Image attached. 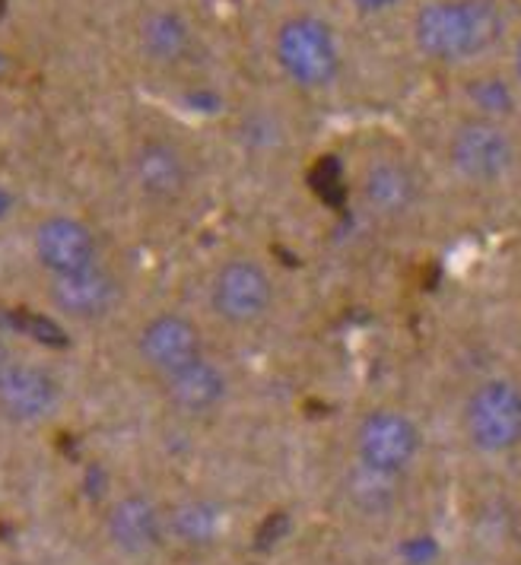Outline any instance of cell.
<instances>
[{"instance_id": "obj_1", "label": "cell", "mask_w": 521, "mask_h": 565, "mask_svg": "<svg viewBox=\"0 0 521 565\" xmlns=\"http://www.w3.org/2000/svg\"><path fill=\"white\" fill-rule=\"evenodd\" d=\"M506 29L499 0H426L411 20V39L429 64L468 67L499 49Z\"/></svg>"}, {"instance_id": "obj_2", "label": "cell", "mask_w": 521, "mask_h": 565, "mask_svg": "<svg viewBox=\"0 0 521 565\" xmlns=\"http://www.w3.org/2000/svg\"><path fill=\"white\" fill-rule=\"evenodd\" d=\"M284 302V286L274 267L248 252L213 260L204 280V311L216 331L235 337L260 334L270 328Z\"/></svg>"}, {"instance_id": "obj_3", "label": "cell", "mask_w": 521, "mask_h": 565, "mask_svg": "<svg viewBox=\"0 0 521 565\" xmlns=\"http://www.w3.org/2000/svg\"><path fill=\"white\" fill-rule=\"evenodd\" d=\"M125 179L134 201L147 213L176 216L198 198L201 162L182 137L169 130H143L128 147Z\"/></svg>"}, {"instance_id": "obj_4", "label": "cell", "mask_w": 521, "mask_h": 565, "mask_svg": "<svg viewBox=\"0 0 521 565\" xmlns=\"http://www.w3.org/2000/svg\"><path fill=\"white\" fill-rule=\"evenodd\" d=\"M357 210L379 230H407L426 204V179L411 156L379 150L360 159L353 172Z\"/></svg>"}, {"instance_id": "obj_5", "label": "cell", "mask_w": 521, "mask_h": 565, "mask_svg": "<svg viewBox=\"0 0 521 565\" xmlns=\"http://www.w3.org/2000/svg\"><path fill=\"white\" fill-rule=\"evenodd\" d=\"M166 499L150 487L118 489L99 514V537L105 553L121 565H153L169 546Z\"/></svg>"}, {"instance_id": "obj_6", "label": "cell", "mask_w": 521, "mask_h": 565, "mask_svg": "<svg viewBox=\"0 0 521 565\" xmlns=\"http://www.w3.org/2000/svg\"><path fill=\"white\" fill-rule=\"evenodd\" d=\"M208 324L201 315L188 309H153L140 315L128 340V356L134 369L157 385L188 362L210 353Z\"/></svg>"}, {"instance_id": "obj_7", "label": "cell", "mask_w": 521, "mask_h": 565, "mask_svg": "<svg viewBox=\"0 0 521 565\" xmlns=\"http://www.w3.org/2000/svg\"><path fill=\"white\" fill-rule=\"evenodd\" d=\"M274 64L302 93H325L343 74V49L334 26L315 13H293L274 29Z\"/></svg>"}, {"instance_id": "obj_8", "label": "cell", "mask_w": 521, "mask_h": 565, "mask_svg": "<svg viewBox=\"0 0 521 565\" xmlns=\"http://www.w3.org/2000/svg\"><path fill=\"white\" fill-rule=\"evenodd\" d=\"M445 159L455 179L470 188L490 191L515 175L521 162L519 137L512 134L509 121L468 115L448 134Z\"/></svg>"}, {"instance_id": "obj_9", "label": "cell", "mask_w": 521, "mask_h": 565, "mask_svg": "<svg viewBox=\"0 0 521 565\" xmlns=\"http://www.w3.org/2000/svg\"><path fill=\"white\" fill-rule=\"evenodd\" d=\"M353 463L369 473L404 480L407 470L419 461L423 451V429L419 423L401 407H372L353 426Z\"/></svg>"}, {"instance_id": "obj_10", "label": "cell", "mask_w": 521, "mask_h": 565, "mask_svg": "<svg viewBox=\"0 0 521 565\" xmlns=\"http://www.w3.org/2000/svg\"><path fill=\"white\" fill-rule=\"evenodd\" d=\"M465 436L480 455H512L521 448V382L490 375L470 387L465 411Z\"/></svg>"}, {"instance_id": "obj_11", "label": "cell", "mask_w": 521, "mask_h": 565, "mask_svg": "<svg viewBox=\"0 0 521 565\" xmlns=\"http://www.w3.org/2000/svg\"><path fill=\"white\" fill-rule=\"evenodd\" d=\"M64 404V385L49 362L13 350L0 362V423L13 429H39L52 423Z\"/></svg>"}, {"instance_id": "obj_12", "label": "cell", "mask_w": 521, "mask_h": 565, "mask_svg": "<svg viewBox=\"0 0 521 565\" xmlns=\"http://www.w3.org/2000/svg\"><path fill=\"white\" fill-rule=\"evenodd\" d=\"M42 282H45L49 309L57 318L71 324H83V328L111 321L128 302V280L118 274V267L108 257L86 270L49 277Z\"/></svg>"}, {"instance_id": "obj_13", "label": "cell", "mask_w": 521, "mask_h": 565, "mask_svg": "<svg viewBox=\"0 0 521 565\" xmlns=\"http://www.w3.org/2000/svg\"><path fill=\"white\" fill-rule=\"evenodd\" d=\"M159 404L184 423H204L230 407L235 391L233 365L216 356L213 350L188 362L184 369L172 372L153 385Z\"/></svg>"}, {"instance_id": "obj_14", "label": "cell", "mask_w": 521, "mask_h": 565, "mask_svg": "<svg viewBox=\"0 0 521 565\" xmlns=\"http://www.w3.org/2000/svg\"><path fill=\"white\" fill-rule=\"evenodd\" d=\"M29 252L42 280L77 274L105 260L103 235L74 213H45L29 232Z\"/></svg>"}, {"instance_id": "obj_15", "label": "cell", "mask_w": 521, "mask_h": 565, "mask_svg": "<svg viewBox=\"0 0 521 565\" xmlns=\"http://www.w3.org/2000/svg\"><path fill=\"white\" fill-rule=\"evenodd\" d=\"M134 49L147 67L179 74L201 57V35L176 7H147L134 23Z\"/></svg>"}, {"instance_id": "obj_16", "label": "cell", "mask_w": 521, "mask_h": 565, "mask_svg": "<svg viewBox=\"0 0 521 565\" xmlns=\"http://www.w3.org/2000/svg\"><path fill=\"white\" fill-rule=\"evenodd\" d=\"M169 514V546L179 553H208L226 537L230 512L226 505L201 489H188L166 499Z\"/></svg>"}, {"instance_id": "obj_17", "label": "cell", "mask_w": 521, "mask_h": 565, "mask_svg": "<svg viewBox=\"0 0 521 565\" xmlns=\"http://www.w3.org/2000/svg\"><path fill=\"white\" fill-rule=\"evenodd\" d=\"M519 83L515 77H502V74H480L465 86V96L470 103V115L480 118H493V121H509L515 103H519Z\"/></svg>"}, {"instance_id": "obj_18", "label": "cell", "mask_w": 521, "mask_h": 565, "mask_svg": "<svg viewBox=\"0 0 521 565\" xmlns=\"http://www.w3.org/2000/svg\"><path fill=\"white\" fill-rule=\"evenodd\" d=\"M235 134H238L242 150H248L252 156H260V159L277 156L287 147V121L277 111H267V108L245 111Z\"/></svg>"}, {"instance_id": "obj_19", "label": "cell", "mask_w": 521, "mask_h": 565, "mask_svg": "<svg viewBox=\"0 0 521 565\" xmlns=\"http://www.w3.org/2000/svg\"><path fill=\"white\" fill-rule=\"evenodd\" d=\"M512 77H515V83H519L521 89V35L519 42H515V54H512Z\"/></svg>"}]
</instances>
